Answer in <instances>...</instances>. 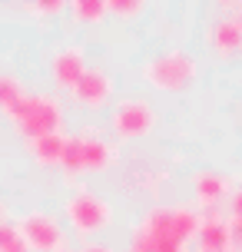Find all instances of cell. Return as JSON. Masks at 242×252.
Masks as SVG:
<instances>
[{
  "label": "cell",
  "mask_w": 242,
  "mask_h": 252,
  "mask_svg": "<svg viewBox=\"0 0 242 252\" xmlns=\"http://www.w3.org/2000/svg\"><path fill=\"white\" fill-rule=\"evenodd\" d=\"M10 120L17 123V129L33 143V139H40V136L60 133L63 110H60V103L53 100V96H47V93H27L24 103L10 113Z\"/></svg>",
  "instance_id": "obj_1"
},
{
  "label": "cell",
  "mask_w": 242,
  "mask_h": 252,
  "mask_svg": "<svg viewBox=\"0 0 242 252\" xmlns=\"http://www.w3.org/2000/svg\"><path fill=\"white\" fill-rule=\"evenodd\" d=\"M186 246L173 236V219L169 209H153V213L143 216V222L133 229V239H129V252H182Z\"/></svg>",
  "instance_id": "obj_2"
},
{
  "label": "cell",
  "mask_w": 242,
  "mask_h": 252,
  "mask_svg": "<svg viewBox=\"0 0 242 252\" xmlns=\"http://www.w3.org/2000/svg\"><path fill=\"white\" fill-rule=\"evenodd\" d=\"M66 219L70 226L77 229L80 236H93L113 222V209L106 206V199H100L96 192L90 189H77L70 199H66Z\"/></svg>",
  "instance_id": "obj_3"
},
{
  "label": "cell",
  "mask_w": 242,
  "mask_h": 252,
  "mask_svg": "<svg viewBox=\"0 0 242 252\" xmlns=\"http://www.w3.org/2000/svg\"><path fill=\"white\" fill-rule=\"evenodd\" d=\"M143 76H146L150 87H156V90H182L192 76H196V60L182 50L163 53V57H156V60L146 63Z\"/></svg>",
  "instance_id": "obj_4"
},
{
  "label": "cell",
  "mask_w": 242,
  "mask_h": 252,
  "mask_svg": "<svg viewBox=\"0 0 242 252\" xmlns=\"http://www.w3.org/2000/svg\"><path fill=\"white\" fill-rule=\"evenodd\" d=\"M17 232H20V239L30 246V252L33 249L37 252H60L63 249V229H60V222L47 213H27L24 219H20Z\"/></svg>",
  "instance_id": "obj_5"
},
{
  "label": "cell",
  "mask_w": 242,
  "mask_h": 252,
  "mask_svg": "<svg viewBox=\"0 0 242 252\" xmlns=\"http://www.w3.org/2000/svg\"><path fill=\"white\" fill-rule=\"evenodd\" d=\"M153 129V110L146 100H123L113 110V133L120 139H140Z\"/></svg>",
  "instance_id": "obj_6"
},
{
  "label": "cell",
  "mask_w": 242,
  "mask_h": 252,
  "mask_svg": "<svg viewBox=\"0 0 242 252\" xmlns=\"http://www.w3.org/2000/svg\"><path fill=\"white\" fill-rule=\"evenodd\" d=\"M70 93H73V100H77L80 106L96 110V106H103V103L110 100V93H113V80H110V73H103V70H96V66H87L83 76L77 80V87L70 90Z\"/></svg>",
  "instance_id": "obj_7"
},
{
  "label": "cell",
  "mask_w": 242,
  "mask_h": 252,
  "mask_svg": "<svg viewBox=\"0 0 242 252\" xmlns=\"http://www.w3.org/2000/svg\"><path fill=\"white\" fill-rule=\"evenodd\" d=\"M83 70H87V60H83V50L80 47H63V50L53 53V60H50V80L63 90L77 87Z\"/></svg>",
  "instance_id": "obj_8"
},
{
  "label": "cell",
  "mask_w": 242,
  "mask_h": 252,
  "mask_svg": "<svg viewBox=\"0 0 242 252\" xmlns=\"http://www.w3.org/2000/svg\"><path fill=\"white\" fill-rule=\"evenodd\" d=\"M196 239H199V249L203 252H229L232 249L229 219H222V216H209V219H203Z\"/></svg>",
  "instance_id": "obj_9"
},
{
  "label": "cell",
  "mask_w": 242,
  "mask_h": 252,
  "mask_svg": "<svg viewBox=\"0 0 242 252\" xmlns=\"http://www.w3.org/2000/svg\"><path fill=\"white\" fill-rule=\"evenodd\" d=\"M209 47H212L216 53H222V57L239 53L242 50V30H239V24H236L232 17L216 20V24L209 27Z\"/></svg>",
  "instance_id": "obj_10"
},
{
  "label": "cell",
  "mask_w": 242,
  "mask_h": 252,
  "mask_svg": "<svg viewBox=\"0 0 242 252\" xmlns=\"http://www.w3.org/2000/svg\"><path fill=\"white\" fill-rule=\"evenodd\" d=\"M192 189H196V199L203 202V206H216L219 199L229 196V179L222 176V173H216V169H203L192 179Z\"/></svg>",
  "instance_id": "obj_11"
},
{
  "label": "cell",
  "mask_w": 242,
  "mask_h": 252,
  "mask_svg": "<svg viewBox=\"0 0 242 252\" xmlns=\"http://www.w3.org/2000/svg\"><path fill=\"white\" fill-rule=\"evenodd\" d=\"M80 139H83V169L100 173V169L116 163V150L106 139H96V136H80Z\"/></svg>",
  "instance_id": "obj_12"
},
{
  "label": "cell",
  "mask_w": 242,
  "mask_h": 252,
  "mask_svg": "<svg viewBox=\"0 0 242 252\" xmlns=\"http://www.w3.org/2000/svg\"><path fill=\"white\" fill-rule=\"evenodd\" d=\"M63 150H66V136L63 133H50V136H40L30 143V153L40 166H60L63 159Z\"/></svg>",
  "instance_id": "obj_13"
},
{
  "label": "cell",
  "mask_w": 242,
  "mask_h": 252,
  "mask_svg": "<svg viewBox=\"0 0 242 252\" xmlns=\"http://www.w3.org/2000/svg\"><path fill=\"white\" fill-rule=\"evenodd\" d=\"M169 219H173V236H176L182 246L199 236L203 219H199V213H196V209H189V206H173V209H169Z\"/></svg>",
  "instance_id": "obj_14"
},
{
  "label": "cell",
  "mask_w": 242,
  "mask_h": 252,
  "mask_svg": "<svg viewBox=\"0 0 242 252\" xmlns=\"http://www.w3.org/2000/svg\"><path fill=\"white\" fill-rule=\"evenodd\" d=\"M24 87H20V80L17 76H0V110L10 116L20 103H24Z\"/></svg>",
  "instance_id": "obj_15"
},
{
  "label": "cell",
  "mask_w": 242,
  "mask_h": 252,
  "mask_svg": "<svg viewBox=\"0 0 242 252\" xmlns=\"http://www.w3.org/2000/svg\"><path fill=\"white\" fill-rule=\"evenodd\" d=\"M70 10L77 17L80 24H100L103 17H106V0H73L70 3Z\"/></svg>",
  "instance_id": "obj_16"
},
{
  "label": "cell",
  "mask_w": 242,
  "mask_h": 252,
  "mask_svg": "<svg viewBox=\"0 0 242 252\" xmlns=\"http://www.w3.org/2000/svg\"><path fill=\"white\" fill-rule=\"evenodd\" d=\"M229 232H232V246L242 249V186L229 192Z\"/></svg>",
  "instance_id": "obj_17"
},
{
  "label": "cell",
  "mask_w": 242,
  "mask_h": 252,
  "mask_svg": "<svg viewBox=\"0 0 242 252\" xmlns=\"http://www.w3.org/2000/svg\"><path fill=\"white\" fill-rule=\"evenodd\" d=\"M60 166L66 173H83V139L80 136H66V150H63Z\"/></svg>",
  "instance_id": "obj_18"
},
{
  "label": "cell",
  "mask_w": 242,
  "mask_h": 252,
  "mask_svg": "<svg viewBox=\"0 0 242 252\" xmlns=\"http://www.w3.org/2000/svg\"><path fill=\"white\" fill-rule=\"evenodd\" d=\"M106 10L116 13V17H136V13L143 10V3H140V0H110Z\"/></svg>",
  "instance_id": "obj_19"
},
{
  "label": "cell",
  "mask_w": 242,
  "mask_h": 252,
  "mask_svg": "<svg viewBox=\"0 0 242 252\" xmlns=\"http://www.w3.org/2000/svg\"><path fill=\"white\" fill-rule=\"evenodd\" d=\"M17 242H20V232H17V226L0 222V252H10Z\"/></svg>",
  "instance_id": "obj_20"
},
{
  "label": "cell",
  "mask_w": 242,
  "mask_h": 252,
  "mask_svg": "<svg viewBox=\"0 0 242 252\" xmlns=\"http://www.w3.org/2000/svg\"><path fill=\"white\" fill-rule=\"evenodd\" d=\"M27 10H30V13H60V10H63V3H60V0H33Z\"/></svg>",
  "instance_id": "obj_21"
},
{
  "label": "cell",
  "mask_w": 242,
  "mask_h": 252,
  "mask_svg": "<svg viewBox=\"0 0 242 252\" xmlns=\"http://www.w3.org/2000/svg\"><path fill=\"white\" fill-rule=\"evenodd\" d=\"M80 252H113L110 246H100V242H90V246H83Z\"/></svg>",
  "instance_id": "obj_22"
},
{
  "label": "cell",
  "mask_w": 242,
  "mask_h": 252,
  "mask_svg": "<svg viewBox=\"0 0 242 252\" xmlns=\"http://www.w3.org/2000/svg\"><path fill=\"white\" fill-rule=\"evenodd\" d=\"M10 252H30V246H27V242L24 239H20V242H17V246H13V249Z\"/></svg>",
  "instance_id": "obj_23"
},
{
  "label": "cell",
  "mask_w": 242,
  "mask_h": 252,
  "mask_svg": "<svg viewBox=\"0 0 242 252\" xmlns=\"http://www.w3.org/2000/svg\"><path fill=\"white\" fill-rule=\"evenodd\" d=\"M232 20H236V24H239V30H242V3L236 7V13H232Z\"/></svg>",
  "instance_id": "obj_24"
},
{
  "label": "cell",
  "mask_w": 242,
  "mask_h": 252,
  "mask_svg": "<svg viewBox=\"0 0 242 252\" xmlns=\"http://www.w3.org/2000/svg\"><path fill=\"white\" fill-rule=\"evenodd\" d=\"M60 252H70V249H60Z\"/></svg>",
  "instance_id": "obj_25"
}]
</instances>
